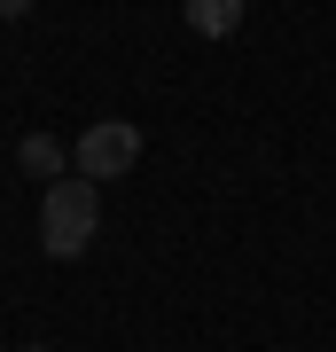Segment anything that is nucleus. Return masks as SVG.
Returning <instances> with one entry per match:
<instances>
[{"mask_svg":"<svg viewBox=\"0 0 336 352\" xmlns=\"http://www.w3.org/2000/svg\"><path fill=\"white\" fill-rule=\"evenodd\" d=\"M16 164H24L32 180H63V141L55 133H24L16 141Z\"/></svg>","mask_w":336,"mask_h":352,"instance_id":"nucleus-4","label":"nucleus"},{"mask_svg":"<svg viewBox=\"0 0 336 352\" xmlns=\"http://www.w3.org/2000/svg\"><path fill=\"white\" fill-rule=\"evenodd\" d=\"M71 164H78L87 180H125V173L141 164V126H133V118H94V126L78 133Z\"/></svg>","mask_w":336,"mask_h":352,"instance_id":"nucleus-2","label":"nucleus"},{"mask_svg":"<svg viewBox=\"0 0 336 352\" xmlns=\"http://www.w3.org/2000/svg\"><path fill=\"white\" fill-rule=\"evenodd\" d=\"M94 227H102V188L87 173L71 180H47V196H39V251L47 258H87L94 251Z\"/></svg>","mask_w":336,"mask_h":352,"instance_id":"nucleus-1","label":"nucleus"},{"mask_svg":"<svg viewBox=\"0 0 336 352\" xmlns=\"http://www.w3.org/2000/svg\"><path fill=\"white\" fill-rule=\"evenodd\" d=\"M16 16H32V0H0V24H16Z\"/></svg>","mask_w":336,"mask_h":352,"instance_id":"nucleus-5","label":"nucleus"},{"mask_svg":"<svg viewBox=\"0 0 336 352\" xmlns=\"http://www.w3.org/2000/svg\"><path fill=\"white\" fill-rule=\"evenodd\" d=\"M188 8V32H203V39H227L243 24V0H180Z\"/></svg>","mask_w":336,"mask_h":352,"instance_id":"nucleus-3","label":"nucleus"},{"mask_svg":"<svg viewBox=\"0 0 336 352\" xmlns=\"http://www.w3.org/2000/svg\"><path fill=\"white\" fill-rule=\"evenodd\" d=\"M24 352H55V344H24Z\"/></svg>","mask_w":336,"mask_h":352,"instance_id":"nucleus-6","label":"nucleus"}]
</instances>
